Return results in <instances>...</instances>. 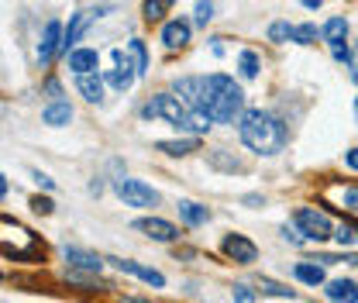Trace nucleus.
Returning a JSON list of instances; mask_svg holds the SVG:
<instances>
[{
	"label": "nucleus",
	"instance_id": "1",
	"mask_svg": "<svg viewBox=\"0 0 358 303\" xmlns=\"http://www.w3.org/2000/svg\"><path fill=\"white\" fill-rule=\"evenodd\" d=\"M245 111V93L227 73H210L203 76V114L217 125L234 121Z\"/></svg>",
	"mask_w": 358,
	"mask_h": 303
},
{
	"label": "nucleus",
	"instance_id": "2",
	"mask_svg": "<svg viewBox=\"0 0 358 303\" xmlns=\"http://www.w3.org/2000/svg\"><path fill=\"white\" fill-rule=\"evenodd\" d=\"M238 134L259 155H275L286 145V128L272 114H266V111H245L241 114V125H238Z\"/></svg>",
	"mask_w": 358,
	"mask_h": 303
},
{
	"label": "nucleus",
	"instance_id": "3",
	"mask_svg": "<svg viewBox=\"0 0 358 303\" xmlns=\"http://www.w3.org/2000/svg\"><path fill=\"white\" fill-rule=\"evenodd\" d=\"M141 118L145 121H152V118H166L169 125H176L179 131H193V134H203V131H210V118L207 114H196V111H189L179 97L173 93H155L145 107H141Z\"/></svg>",
	"mask_w": 358,
	"mask_h": 303
},
{
	"label": "nucleus",
	"instance_id": "4",
	"mask_svg": "<svg viewBox=\"0 0 358 303\" xmlns=\"http://www.w3.org/2000/svg\"><path fill=\"white\" fill-rule=\"evenodd\" d=\"M296 227L307 234V241H327V238H334V227H331V220L320 214V211H310V207H296Z\"/></svg>",
	"mask_w": 358,
	"mask_h": 303
},
{
	"label": "nucleus",
	"instance_id": "5",
	"mask_svg": "<svg viewBox=\"0 0 358 303\" xmlns=\"http://www.w3.org/2000/svg\"><path fill=\"white\" fill-rule=\"evenodd\" d=\"M114 190H117V197H121L128 207H155V204H159V193H155L152 186H145L141 179H117Z\"/></svg>",
	"mask_w": 358,
	"mask_h": 303
},
{
	"label": "nucleus",
	"instance_id": "6",
	"mask_svg": "<svg viewBox=\"0 0 358 303\" xmlns=\"http://www.w3.org/2000/svg\"><path fill=\"white\" fill-rule=\"evenodd\" d=\"M110 59H114V69L107 73V87L121 90V93H124V90H131L138 69H131V62H128V55H124L121 48H114V52H110Z\"/></svg>",
	"mask_w": 358,
	"mask_h": 303
},
{
	"label": "nucleus",
	"instance_id": "7",
	"mask_svg": "<svg viewBox=\"0 0 358 303\" xmlns=\"http://www.w3.org/2000/svg\"><path fill=\"white\" fill-rule=\"evenodd\" d=\"M224 255L234 259L238 265H252V262L259 259V248H255L245 234H227V238H224Z\"/></svg>",
	"mask_w": 358,
	"mask_h": 303
},
{
	"label": "nucleus",
	"instance_id": "8",
	"mask_svg": "<svg viewBox=\"0 0 358 303\" xmlns=\"http://www.w3.org/2000/svg\"><path fill=\"white\" fill-rule=\"evenodd\" d=\"M134 231H141V234H148V238H155V241H176L179 238L176 224H169V220H162V217H138V220H134Z\"/></svg>",
	"mask_w": 358,
	"mask_h": 303
},
{
	"label": "nucleus",
	"instance_id": "9",
	"mask_svg": "<svg viewBox=\"0 0 358 303\" xmlns=\"http://www.w3.org/2000/svg\"><path fill=\"white\" fill-rule=\"evenodd\" d=\"M62 24L59 21H48L45 24V31H42V42H38V62L42 66H48L52 59H55V52H62Z\"/></svg>",
	"mask_w": 358,
	"mask_h": 303
},
{
	"label": "nucleus",
	"instance_id": "10",
	"mask_svg": "<svg viewBox=\"0 0 358 303\" xmlns=\"http://www.w3.org/2000/svg\"><path fill=\"white\" fill-rule=\"evenodd\" d=\"M114 269H121V272H128V276H138L141 283H148V286H155V290H162L166 286V276L162 272H155V269H145V265H138L131 259H107Z\"/></svg>",
	"mask_w": 358,
	"mask_h": 303
},
{
	"label": "nucleus",
	"instance_id": "11",
	"mask_svg": "<svg viewBox=\"0 0 358 303\" xmlns=\"http://www.w3.org/2000/svg\"><path fill=\"white\" fill-rule=\"evenodd\" d=\"M66 262H69V269H80V272L96 276L107 259H100V255H93V252H83V248H66Z\"/></svg>",
	"mask_w": 358,
	"mask_h": 303
},
{
	"label": "nucleus",
	"instance_id": "12",
	"mask_svg": "<svg viewBox=\"0 0 358 303\" xmlns=\"http://www.w3.org/2000/svg\"><path fill=\"white\" fill-rule=\"evenodd\" d=\"M93 17H96V10H80V14H73V21H69V28H66V38H62V52H69V45H76L83 38V31L93 24Z\"/></svg>",
	"mask_w": 358,
	"mask_h": 303
},
{
	"label": "nucleus",
	"instance_id": "13",
	"mask_svg": "<svg viewBox=\"0 0 358 303\" xmlns=\"http://www.w3.org/2000/svg\"><path fill=\"white\" fill-rule=\"evenodd\" d=\"M324 293L331 303H358V283L355 279H334V283H327Z\"/></svg>",
	"mask_w": 358,
	"mask_h": 303
},
{
	"label": "nucleus",
	"instance_id": "14",
	"mask_svg": "<svg viewBox=\"0 0 358 303\" xmlns=\"http://www.w3.org/2000/svg\"><path fill=\"white\" fill-rule=\"evenodd\" d=\"M103 83H107V80L96 76V73H80V76H76V90L87 97L90 104H100V100H103Z\"/></svg>",
	"mask_w": 358,
	"mask_h": 303
},
{
	"label": "nucleus",
	"instance_id": "15",
	"mask_svg": "<svg viewBox=\"0 0 358 303\" xmlns=\"http://www.w3.org/2000/svg\"><path fill=\"white\" fill-rule=\"evenodd\" d=\"M96 66H100V55L93 52V48H76V52H69V69L80 76V73H96Z\"/></svg>",
	"mask_w": 358,
	"mask_h": 303
},
{
	"label": "nucleus",
	"instance_id": "16",
	"mask_svg": "<svg viewBox=\"0 0 358 303\" xmlns=\"http://www.w3.org/2000/svg\"><path fill=\"white\" fill-rule=\"evenodd\" d=\"M162 42H166V48H182L189 42V21H169L162 28Z\"/></svg>",
	"mask_w": 358,
	"mask_h": 303
},
{
	"label": "nucleus",
	"instance_id": "17",
	"mask_svg": "<svg viewBox=\"0 0 358 303\" xmlns=\"http://www.w3.org/2000/svg\"><path fill=\"white\" fill-rule=\"evenodd\" d=\"M179 217H182L189 227H200V224L210 220V211L200 207V204H193V200H182V204H179Z\"/></svg>",
	"mask_w": 358,
	"mask_h": 303
},
{
	"label": "nucleus",
	"instance_id": "18",
	"mask_svg": "<svg viewBox=\"0 0 358 303\" xmlns=\"http://www.w3.org/2000/svg\"><path fill=\"white\" fill-rule=\"evenodd\" d=\"M293 276H296L300 283H307V286H324V269H320L313 259L300 262V265L293 269Z\"/></svg>",
	"mask_w": 358,
	"mask_h": 303
},
{
	"label": "nucleus",
	"instance_id": "19",
	"mask_svg": "<svg viewBox=\"0 0 358 303\" xmlns=\"http://www.w3.org/2000/svg\"><path fill=\"white\" fill-rule=\"evenodd\" d=\"M45 125H52V128H62V125H69L73 121V107L69 104H48L42 114Z\"/></svg>",
	"mask_w": 358,
	"mask_h": 303
},
{
	"label": "nucleus",
	"instance_id": "20",
	"mask_svg": "<svg viewBox=\"0 0 358 303\" xmlns=\"http://www.w3.org/2000/svg\"><path fill=\"white\" fill-rule=\"evenodd\" d=\"M200 148V138H179V141H159V152L166 155H189Z\"/></svg>",
	"mask_w": 358,
	"mask_h": 303
},
{
	"label": "nucleus",
	"instance_id": "21",
	"mask_svg": "<svg viewBox=\"0 0 358 303\" xmlns=\"http://www.w3.org/2000/svg\"><path fill=\"white\" fill-rule=\"evenodd\" d=\"M345 35H348V21H345V17H331V21L324 24V38H327L331 48H334V45H345Z\"/></svg>",
	"mask_w": 358,
	"mask_h": 303
},
{
	"label": "nucleus",
	"instance_id": "22",
	"mask_svg": "<svg viewBox=\"0 0 358 303\" xmlns=\"http://www.w3.org/2000/svg\"><path fill=\"white\" fill-rule=\"evenodd\" d=\"M176 0H145L141 3V17L148 21V24H155V21H162V14L173 7Z\"/></svg>",
	"mask_w": 358,
	"mask_h": 303
},
{
	"label": "nucleus",
	"instance_id": "23",
	"mask_svg": "<svg viewBox=\"0 0 358 303\" xmlns=\"http://www.w3.org/2000/svg\"><path fill=\"white\" fill-rule=\"evenodd\" d=\"M210 166H214V169H224V173H245V162H241V159L224 155V148L210 152Z\"/></svg>",
	"mask_w": 358,
	"mask_h": 303
},
{
	"label": "nucleus",
	"instance_id": "24",
	"mask_svg": "<svg viewBox=\"0 0 358 303\" xmlns=\"http://www.w3.org/2000/svg\"><path fill=\"white\" fill-rule=\"evenodd\" d=\"M238 69H241L245 80H255V76H259V55H255V52H241V55H238Z\"/></svg>",
	"mask_w": 358,
	"mask_h": 303
},
{
	"label": "nucleus",
	"instance_id": "25",
	"mask_svg": "<svg viewBox=\"0 0 358 303\" xmlns=\"http://www.w3.org/2000/svg\"><path fill=\"white\" fill-rule=\"evenodd\" d=\"M128 52H131L138 76H145V73H148V52H145V42H138V38H134V42L128 45Z\"/></svg>",
	"mask_w": 358,
	"mask_h": 303
},
{
	"label": "nucleus",
	"instance_id": "26",
	"mask_svg": "<svg viewBox=\"0 0 358 303\" xmlns=\"http://www.w3.org/2000/svg\"><path fill=\"white\" fill-rule=\"evenodd\" d=\"M259 290H262L266 297H282V300H293V297H296L289 286H279V283H272V279H259Z\"/></svg>",
	"mask_w": 358,
	"mask_h": 303
},
{
	"label": "nucleus",
	"instance_id": "27",
	"mask_svg": "<svg viewBox=\"0 0 358 303\" xmlns=\"http://www.w3.org/2000/svg\"><path fill=\"white\" fill-rule=\"evenodd\" d=\"M338 204H341L345 211H352V214H358V186H345V190L338 193Z\"/></svg>",
	"mask_w": 358,
	"mask_h": 303
},
{
	"label": "nucleus",
	"instance_id": "28",
	"mask_svg": "<svg viewBox=\"0 0 358 303\" xmlns=\"http://www.w3.org/2000/svg\"><path fill=\"white\" fill-rule=\"evenodd\" d=\"M334 238H338V245H355V241H358V227H352V224H341V227L334 231Z\"/></svg>",
	"mask_w": 358,
	"mask_h": 303
},
{
	"label": "nucleus",
	"instance_id": "29",
	"mask_svg": "<svg viewBox=\"0 0 358 303\" xmlns=\"http://www.w3.org/2000/svg\"><path fill=\"white\" fill-rule=\"evenodd\" d=\"M268 38H272V42H286V38H293V28H289L286 21H275V24L268 28Z\"/></svg>",
	"mask_w": 358,
	"mask_h": 303
},
{
	"label": "nucleus",
	"instance_id": "30",
	"mask_svg": "<svg viewBox=\"0 0 358 303\" xmlns=\"http://www.w3.org/2000/svg\"><path fill=\"white\" fill-rule=\"evenodd\" d=\"M313 38H317V28H313V24H300V28H293V42L310 45Z\"/></svg>",
	"mask_w": 358,
	"mask_h": 303
},
{
	"label": "nucleus",
	"instance_id": "31",
	"mask_svg": "<svg viewBox=\"0 0 358 303\" xmlns=\"http://www.w3.org/2000/svg\"><path fill=\"white\" fill-rule=\"evenodd\" d=\"M214 17V0H196V24H207Z\"/></svg>",
	"mask_w": 358,
	"mask_h": 303
},
{
	"label": "nucleus",
	"instance_id": "32",
	"mask_svg": "<svg viewBox=\"0 0 358 303\" xmlns=\"http://www.w3.org/2000/svg\"><path fill=\"white\" fill-rule=\"evenodd\" d=\"M231 293H234V300L238 303H255V290H252V286H245V283H238Z\"/></svg>",
	"mask_w": 358,
	"mask_h": 303
},
{
	"label": "nucleus",
	"instance_id": "33",
	"mask_svg": "<svg viewBox=\"0 0 358 303\" xmlns=\"http://www.w3.org/2000/svg\"><path fill=\"white\" fill-rule=\"evenodd\" d=\"M282 238H286L289 245H303V241H307V234H303L300 227H289V224L282 227Z\"/></svg>",
	"mask_w": 358,
	"mask_h": 303
},
{
	"label": "nucleus",
	"instance_id": "34",
	"mask_svg": "<svg viewBox=\"0 0 358 303\" xmlns=\"http://www.w3.org/2000/svg\"><path fill=\"white\" fill-rule=\"evenodd\" d=\"M31 207H35L38 214H52V200H48V197H35V200H31Z\"/></svg>",
	"mask_w": 358,
	"mask_h": 303
},
{
	"label": "nucleus",
	"instance_id": "35",
	"mask_svg": "<svg viewBox=\"0 0 358 303\" xmlns=\"http://www.w3.org/2000/svg\"><path fill=\"white\" fill-rule=\"evenodd\" d=\"M241 204H245V207H259V204H262V197H259V193H248Z\"/></svg>",
	"mask_w": 358,
	"mask_h": 303
},
{
	"label": "nucleus",
	"instance_id": "36",
	"mask_svg": "<svg viewBox=\"0 0 358 303\" xmlns=\"http://www.w3.org/2000/svg\"><path fill=\"white\" fill-rule=\"evenodd\" d=\"M348 66H352V80L358 83V48L352 52V59H348Z\"/></svg>",
	"mask_w": 358,
	"mask_h": 303
},
{
	"label": "nucleus",
	"instance_id": "37",
	"mask_svg": "<svg viewBox=\"0 0 358 303\" xmlns=\"http://www.w3.org/2000/svg\"><path fill=\"white\" fill-rule=\"evenodd\" d=\"M35 183H38V186H42V190H52V186H55V183H52V179H48V176H42V173H35Z\"/></svg>",
	"mask_w": 358,
	"mask_h": 303
},
{
	"label": "nucleus",
	"instance_id": "38",
	"mask_svg": "<svg viewBox=\"0 0 358 303\" xmlns=\"http://www.w3.org/2000/svg\"><path fill=\"white\" fill-rule=\"evenodd\" d=\"M45 90H48V93H52V97H59V93H62V87H59V83H55V80H48V83H45Z\"/></svg>",
	"mask_w": 358,
	"mask_h": 303
},
{
	"label": "nucleus",
	"instance_id": "39",
	"mask_svg": "<svg viewBox=\"0 0 358 303\" xmlns=\"http://www.w3.org/2000/svg\"><path fill=\"white\" fill-rule=\"evenodd\" d=\"M348 169H358V148L348 152Z\"/></svg>",
	"mask_w": 358,
	"mask_h": 303
},
{
	"label": "nucleus",
	"instance_id": "40",
	"mask_svg": "<svg viewBox=\"0 0 358 303\" xmlns=\"http://www.w3.org/2000/svg\"><path fill=\"white\" fill-rule=\"evenodd\" d=\"M300 3H303V7H310V10H317V7H320L324 0H300Z\"/></svg>",
	"mask_w": 358,
	"mask_h": 303
},
{
	"label": "nucleus",
	"instance_id": "41",
	"mask_svg": "<svg viewBox=\"0 0 358 303\" xmlns=\"http://www.w3.org/2000/svg\"><path fill=\"white\" fill-rule=\"evenodd\" d=\"M117 303H145V300H131V297H121Z\"/></svg>",
	"mask_w": 358,
	"mask_h": 303
},
{
	"label": "nucleus",
	"instance_id": "42",
	"mask_svg": "<svg viewBox=\"0 0 358 303\" xmlns=\"http://www.w3.org/2000/svg\"><path fill=\"white\" fill-rule=\"evenodd\" d=\"M355 114H358V100H355Z\"/></svg>",
	"mask_w": 358,
	"mask_h": 303
}]
</instances>
